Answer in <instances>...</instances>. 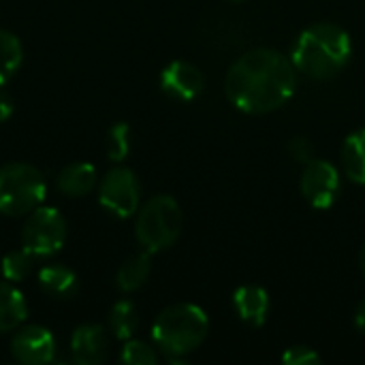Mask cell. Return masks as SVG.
I'll return each mask as SVG.
<instances>
[{
    "label": "cell",
    "mask_w": 365,
    "mask_h": 365,
    "mask_svg": "<svg viewBox=\"0 0 365 365\" xmlns=\"http://www.w3.org/2000/svg\"><path fill=\"white\" fill-rule=\"evenodd\" d=\"M182 210L169 195H156L137 214V242L145 252L154 255L175 244L182 231Z\"/></svg>",
    "instance_id": "277c9868"
},
{
    "label": "cell",
    "mask_w": 365,
    "mask_h": 365,
    "mask_svg": "<svg viewBox=\"0 0 365 365\" xmlns=\"http://www.w3.org/2000/svg\"><path fill=\"white\" fill-rule=\"evenodd\" d=\"M359 263H361V272L365 274V244L364 248H361V255H359Z\"/></svg>",
    "instance_id": "4316f807"
},
{
    "label": "cell",
    "mask_w": 365,
    "mask_h": 365,
    "mask_svg": "<svg viewBox=\"0 0 365 365\" xmlns=\"http://www.w3.org/2000/svg\"><path fill=\"white\" fill-rule=\"evenodd\" d=\"M207 314L195 304H175L165 308L152 327L156 346L169 357H184L197 351L207 338Z\"/></svg>",
    "instance_id": "3957f363"
},
{
    "label": "cell",
    "mask_w": 365,
    "mask_h": 365,
    "mask_svg": "<svg viewBox=\"0 0 365 365\" xmlns=\"http://www.w3.org/2000/svg\"><path fill=\"white\" fill-rule=\"evenodd\" d=\"M21 58L24 51L19 38L9 30H0V86H4L15 75L21 64Z\"/></svg>",
    "instance_id": "ac0fdd59"
},
{
    "label": "cell",
    "mask_w": 365,
    "mask_h": 365,
    "mask_svg": "<svg viewBox=\"0 0 365 365\" xmlns=\"http://www.w3.org/2000/svg\"><path fill=\"white\" fill-rule=\"evenodd\" d=\"M289 154L293 156V160L308 165L314 158V148L306 137H295L289 141Z\"/></svg>",
    "instance_id": "cb8c5ba5"
},
{
    "label": "cell",
    "mask_w": 365,
    "mask_h": 365,
    "mask_svg": "<svg viewBox=\"0 0 365 365\" xmlns=\"http://www.w3.org/2000/svg\"><path fill=\"white\" fill-rule=\"evenodd\" d=\"M36 257L32 252H28L26 248L21 250H15V252H9L4 259H2V274L9 282H21L30 276L32 272V261Z\"/></svg>",
    "instance_id": "ffe728a7"
},
{
    "label": "cell",
    "mask_w": 365,
    "mask_h": 365,
    "mask_svg": "<svg viewBox=\"0 0 365 365\" xmlns=\"http://www.w3.org/2000/svg\"><path fill=\"white\" fill-rule=\"evenodd\" d=\"M122 361L128 365H154L158 361V357H156L154 349L148 346L145 342L130 340L122 349Z\"/></svg>",
    "instance_id": "7402d4cb"
},
{
    "label": "cell",
    "mask_w": 365,
    "mask_h": 365,
    "mask_svg": "<svg viewBox=\"0 0 365 365\" xmlns=\"http://www.w3.org/2000/svg\"><path fill=\"white\" fill-rule=\"evenodd\" d=\"M231 2H242V0H231Z\"/></svg>",
    "instance_id": "83f0119b"
},
{
    "label": "cell",
    "mask_w": 365,
    "mask_h": 365,
    "mask_svg": "<svg viewBox=\"0 0 365 365\" xmlns=\"http://www.w3.org/2000/svg\"><path fill=\"white\" fill-rule=\"evenodd\" d=\"M130 152V128L124 122H118L111 126L109 135H107V156L113 163H120L122 158H126Z\"/></svg>",
    "instance_id": "44dd1931"
},
{
    "label": "cell",
    "mask_w": 365,
    "mask_h": 365,
    "mask_svg": "<svg viewBox=\"0 0 365 365\" xmlns=\"http://www.w3.org/2000/svg\"><path fill=\"white\" fill-rule=\"evenodd\" d=\"M28 306L24 295L9 282H0V334L11 331L24 323Z\"/></svg>",
    "instance_id": "5bb4252c"
},
{
    "label": "cell",
    "mask_w": 365,
    "mask_h": 365,
    "mask_svg": "<svg viewBox=\"0 0 365 365\" xmlns=\"http://www.w3.org/2000/svg\"><path fill=\"white\" fill-rule=\"evenodd\" d=\"M342 163L349 180L355 184H365V128L346 137L342 148Z\"/></svg>",
    "instance_id": "9a60e30c"
},
{
    "label": "cell",
    "mask_w": 365,
    "mask_h": 365,
    "mask_svg": "<svg viewBox=\"0 0 365 365\" xmlns=\"http://www.w3.org/2000/svg\"><path fill=\"white\" fill-rule=\"evenodd\" d=\"M38 284L47 295L53 297H68L77 289V278L68 267L62 265H47L38 272Z\"/></svg>",
    "instance_id": "e0dca14e"
},
{
    "label": "cell",
    "mask_w": 365,
    "mask_h": 365,
    "mask_svg": "<svg viewBox=\"0 0 365 365\" xmlns=\"http://www.w3.org/2000/svg\"><path fill=\"white\" fill-rule=\"evenodd\" d=\"M137 310L130 302H118L109 312V327L118 340H128L137 329Z\"/></svg>",
    "instance_id": "d6986e66"
},
{
    "label": "cell",
    "mask_w": 365,
    "mask_h": 365,
    "mask_svg": "<svg viewBox=\"0 0 365 365\" xmlns=\"http://www.w3.org/2000/svg\"><path fill=\"white\" fill-rule=\"evenodd\" d=\"M13 113V98L6 94V90H2L0 86V122L6 120Z\"/></svg>",
    "instance_id": "d4e9b609"
},
{
    "label": "cell",
    "mask_w": 365,
    "mask_h": 365,
    "mask_svg": "<svg viewBox=\"0 0 365 365\" xmlns=\"http://www.w3.org/2000/svg\"><path fill=\"white\" fill-rule=\"evenodd\" d=\"M152 272V261H150V252H141V255H135L130 257L120 269H118V276H115V284L120 287V291L124 293H130V291H137L145 284L148 276Z\"/></svg>",
    "instance_id": "2e32d148"
},
{
    "label": "cell",
    "mask_w": 365,
    "mask_h": 365,
    "mask_svg": "<svg viewBox=\"0 0 365 365\" xmlns=\"http://www.w3.org/2000/svg\"><path fill=\"white\" fill-rule=\"evenodd\" d=\"M11 351H13V357L21 364H49L56 355V340L49 329L30 325L15 334L11 342Z\"/></svg>",
    "instance_id": "30bf717a"
},
{
    "label": "cell",
    "mask_w": 365,
    "mask_h": 365,
    "mask_svg": "<svg viewBox=\"0 0 365 365\" xmlns=\"http://www.w3.org/2000/svg\"><path fill=\"white\" fill-rule=\"evenodd\" d=\"M107 334L101 325H81L75 329L71 340L73 359L81 365H96L107 357Z\"/></svg>",
    "instance_id": "8fae6325"
},
{
    "label": "cell",
    "mask_w": 365,
    "mask_h": 365,
    "mask_svg": "<svg viewBox=\"0 0 365 365\" xmlns=\"http://www.w3.org/2000/svg\"><path fill=\"white\" fill-rule=\"evenodd\" d=\"M66 240V222L56 207H36L21 231V246L34 257L56 255Z\"/></svg>",
    "instance_id": "8992f818"
},
{
    "label": "cell",
    "mask_w": 365,
    "mask_h": 365,
    "mask_svg": "<svg viewBox=\"0 0 365 365\" xmlns=\"http://www.w3.org/2000/svg\"><path fill=\"white\" fill-rule=\"evenodd\" d=\"M321 361V355L310 346H291L282 355V364L287 365H319Z\"/></svg>",
    "instance_id": "603a6c76"
},
{
    "label": "cell",
    "mask_w": 365,
    "mask_h": 365,
    "mask_svg": "<svg viewBox=\"0 0 365 365\" xmlns=\"http://www.w3.org/2000/svg\"><path fill=\"white\" fill-rule=\"evenodd\" d=\"M355 327L365 334V299L357 306V310H355Z\"/></svg>",
    "instance_id": "484cf974"
},
{
    "label": "cell",
    "mask_w": 365,
    "mask_h": 365,
    "mask_svg": "<svg viewBox=\"0 0 365 365\" xmlns=\"http://www.w3.org/2000/svg\"><path fill=\"white\" fill-rule=\"evenodd\" d=\"M233 308L244 323L252 327H261L269 314V295L265 289L257 284L240 287L233 293Z\"/></svg>",
    "instance_id": "7c38bea8"
},
{
    "label": "cell",
    "mask_w": 365,
    "mask_h": 365,
    "mask_svg": "<svg viewBox=\"0 0 365 365\" xmlns=\"http://www.w3.org/2000/svg\"><path fill=\"white\" fill-rule=\"evenodd\" d=\"M351 53V34L338 24L321 21L302 30L293 45L291 60L297 73L323 81L336 77L349 64Z\"/></svg>",
    "instance_id": "7a4b0ae2"
},
{
    "label": "cell",
    "mask_w": 365,
    "mask_h": 365,
    "mask_svg": "<svg viewBox=\"0 0 365 365\" xmlns=\"http://www.w3.org/2000/svg\"><path fill=\"white\" fill-rule=\"evenodd\" d=\"M295 86L297 68L293 60L267 47L240 56L225 79L227 98L244 113H269L282 107L293 96Z\"/></svg>",
    "instance_id": "6da1fadb"
},
{
    "label": "cell",
    "mask_w": 365,
    "mask_h": 365,
    "mask_svg": "<svg viewBox=\"0 0 365 365\" xmlns=\"http://www.w3.org/2000/svg\"><path fill=\"white\" fill-rule=\"evenodd\" d=\"M302 195L314 210H329L340 197V173L327 163L312 158L302 173Z\"/></svg>",
    "instance_id": "ba28073f"
},
{
    "label": "cell",
    "mask_w": 365,
    "mask_h": 365,
    "mask_svg": "<svg viewBox=\"0 0 365 365\" xmlns=\"http://www.w3.org/2000/svg\"><path fill=\"white\" fill-rule=\"evenodd\" d=\"M98 201L109 214H113L118 218L133 216L139 210V182H137V175L126 167L111 169L101 182Z\"/></svg>",
    "instance_id": "52a82bcc"
},
{
    "label": "cell",
    "mask_w": 365,
    "mask_h": 365,
    "mask_svg": "<svg viewBox=\"0 0 365 365\" xmlns=\"http://www.w3.org/2000/svg\"><path fill=\"white\" fill-rule=\"evenodd\" d=\"M56 184L68 197H83L96 186V169L90 163H73L58 173Z\"/></svg>",
    "instance_id": "4fadbf2b"
},
{
    "label": "cell",
    "mask_w": 365,
    "mask_h": 365,
    "mask_svg": "<svg viewBox=\"0 0 365 365\" xmlns=\"http://www.w3.org/2000/svg\"><path fill=\"white\" fill-rule=\"evenodd\" d=\"M45 199L43 173L26 163H11L0 169V212L24 216L34 212Z\"/></svg>",
    "instance_id": "5b68a950"
},
{
    "label": "cell",
    "mask_w": 365,
    "mask_h": 365,
    "mask_svg": "<svg viewBox=\"0 0 365 365\" xmlns=\"http://www.w3.org/2000/svg\"><path fill=\"white\" fill-rule=\"evenodd\" d=\"M160 88L178 101H192L205 88V77L199 66L186 60H173L160 73Z\"/></svg>",
    "instance_id": "9c48e42d"
}]
</instances>
